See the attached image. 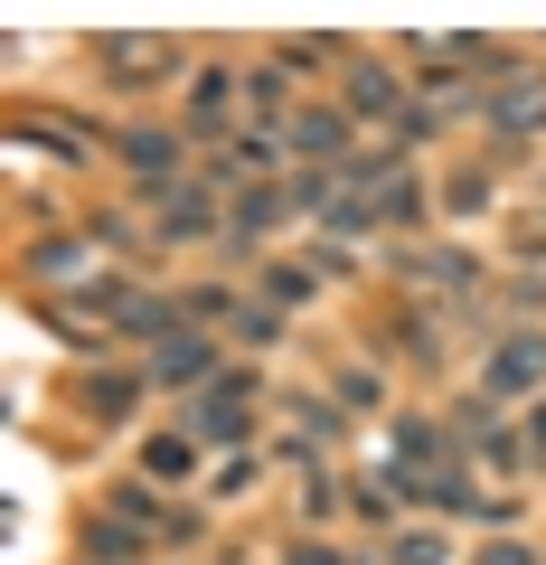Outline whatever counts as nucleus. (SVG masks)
I'll return each mask as SVG.
<instances>
[{
  "label": "nucleus",
  "instance_id": "1",
  "mask_svg": "<svg viewBox=\"0 0 546 565\" xmlns=\"http://www.w3.org/2000/svg\"><path fill=\"white\" fill-rule=\"evenodd\" d=\"M537 377H546V340H537V330H527V340H508L500 359L481 367V396H490V405H500V396H527V386H537Z\"/></svg>",
  "mask_w": 546,
  "mask_h": 565
},
{
  "label": "nucleus",
  "instance_id": "2",
  "mask_svg": "<svg viewBox=\"0 0 546 565\" xmlns=\"http://www.w3.org/2000/svg\"><path fill=\"white\" fill-rule=\"evenodd\" d=\"M245 396H255V377H207V396L189 405V424L217 434V444H236V434H245Z\"/></svg>",
  "mask_w": 546,
  "mask_h": 565
},
{
  "label": "nucleus",
  "instance_id": "3",
  "mask_svg": "<svg viewBox=\"0 0 546 565\" xmlns=\"http://www.w3.org/2000/svg\"><path fill=\"white\" fill-rule=\"evenodd\" d=\"M481 114L500 122V132H537V122H546V76H508V85H490Z\"/></svg>",
  "mask_w": 546,
  "mask_h": 565
},
{
  "label": "nucleus",
  "instance_id": "4",
  "mask_svg": "<svg viewBox=\"0 0 546 565\" xmlns=\"http://www.w3.org/2000/svg\"><path fill=\"white\" fill-rule=\"evenodd\" d=\"M104 66H114L122 85H151V76L180 66V47H161V39H104Z\"/></svg>",
  "mask_w": 546,
  "mask_h": 565
},
{
  "label": "nucleus",
  "instance_id": "5",
  "mask_svg": "<svg viewBox=\"0 0 546 565\" xmlns=\"http://www.w3.org/2000/svg\"><path fill=\"white\" fill-rule=\"evenodd\" d=\"M207 367H217V349H207V340H161L151 377H161V386H207Z\"/></svg>",
  "mask_w": 546,
  "mask_h": 565
},
{
  "label": "nucleus",
  "instance_id": "6",
  "mask_svg": "<svg viewBox=\"0 0 546 565\" xmlns=\"http://www.w3.org/2000/svg\"><path fill=\"white\" fill-rule=\"evenodd\" d=\"M292 151H311V161H340V151H349V122H340V114H302V122H292Z\"/></svg>",
  "mask_w": 546,
  "mask_h": 565
},
{
  "label": "nucleus",
  "instance_id": "7",
  "mask_svg": "<svg viewBox=\"0 0 546 565\" xmlns=\"http://www.w3.org/2000/svg\"><path fill=\"white\" fill-rule=\"evenodd\" d=\"M122 161L142 170L151 189H161V180H170V161H180V141H170V132H132V141H122Z\"/></svg>",
  "mask_w": 546,
  "mask_h": 565
},
{
  "label": "nucleus",
  "instance_id": "8",
  "mask_svg": "<svg viewBox=\"0 0 546 565\" xmlns=\"http://www.w3.org/2000/svg\"><path fill=\"white\" fill-rule=\"evenodd\" d=\"M142 471L151 481H189V471H199V444H189V434H161V444L142 452Z\"/></svg>",
  "mask_w": 546,
  "mask_h": 565
},
{
  "label": "nucleus",
  "instance_id": "9",
  "mask_svg": "<svg viewBox=\"0 0 546 565\" xmlns=\"http://www.w3.org/2000/svg\"><path fill=\"white\" fill-rule=\"evenodd\" d=\"M132 396H142L132 377H95V386H85V415H95V424H122V415H132Z\"/></svg>",
  "mask_w": 546,
  "mask_h": 565
},
{
  "label": "nucleus",
  "instance_id": "10",
  "mask_svg": "<svg viewBox=\"0 0 546 565\" xmlns=\"http://www.w3.org/2000/svg\"><path fill=\"white\" fill-rule=\"evenodd\" d=\"M349 104H358V114H396V76H386V66H358V76H349Z\"/></svg>",
  "mask_w": 546,
  "mask_h": 565
},
{
  "label": "nucleus",
  "instance_id": "11",
  "mask_svg": "<svg viewBox=\"0 0 546 565\" xmlns=\"http://www.w3.org/2000/svg\"><path fill=\"white\" fill-rule=\"evenodd\" d=\"M170 321H180V311L151 302V292H132V302H122V330H132V340H170Z\"/></svg>",
  "mask_w": 546,
  "mask_h": 565
},
{
  "label": "nucleus",
  "instance_id": "12",
  "mask_svg": "<svg viewBox=\"0 0 546 565\" xmlns=\"http://www.w3.org/2000/svg\"><path fill=\"white\" fill-rule=\"evenodd\" d=\"M85 546H95L104 565H132V556H142V537H132L122 519H95V527H85Z\"/></svg>",
  "mask_w": 546,
  "mask_h": 565
},
{
  "label": "nucleus",
  "instance_id": "13",
  "mask_svg": "<svg viewBox=\"0 0 546 565\" xmlns=\"http://www.w3.org/2000/svg\"><path fill=\"white\" fill-rule=\"evenodd\" d=\"M207 226H217V207H207V199H170V207H161V236H170V245H180V236H207Z\"/></svg>",
  "mask_w": 546,
  "mask_h": 565
},
{
  "label": "nucleus",
  "instance_id": "14",
  "mask_svg": "<svg viewBox=\"0 0 546 565\" xmlns=\"http://www.w3.org/2000/svg\"><path fill=\"white\" fill-rule=\"evenodd\" d=\"M226 95H236L226 76H199V104H189V114H199V132H217V122H226Z\"/></svg>",
  "mask_w": 546,
  "mask_h": 565
},
{
  "label": "nucleus",
  "instance_id": "15",
  "mask_svg": "<svg viewBox=\"0 0 546 565\" xmlns=\"http://www.w3.org/2000/svg\"><path fill=\"white\" fill-rule=\"evenodd\" d=\"M396 565H443V537H433V527H405V537H396Z\"/></svg>",
  "mask_w": 546,
  "mask_h": 565
},
{
  "label": "nucleus",
  "instance_id": "16",
  "mask_svg": "<svg viewBox=\"0 0 546 565\" xmlns=\"http://www.w3.org/2000/svg\"><path fill=\"white\" fill-rule=\"evenodd\" d=\"M481 565H537L527 546H481Z\"/></svg>",
  "mask_w": 546,
  "mask_h": 565
},
{
  "label": "nucleus",
  "instance_id": "17",
  "mask_svg": "<svg viewBox=\"0 0 546 565\" xmlns=\"http://www.w3.org/2000/svg\"><path fill=\"white\" fill-rule=\"evenodd\" d=\"M292 565H340V556H330V546H302V556H292Z\"/></svg>",
  "mask_w": 546,
  "mask_h": 565
}]
</instances>
